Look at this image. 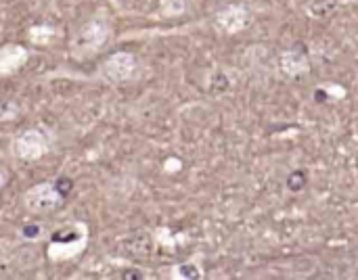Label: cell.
Returning <instances> with one entry per match:
<instances>
[{
    "instance_id": "cell-1",
    "label": "cell",
    "mask_w": 358,
    "mask_h": 280,
    "mask_svg": "<svg viewBox=\"0 0 358 280\" xmlns=\"http://www.w3.org/2000/svg\"><path fill=\"white\" fill-rule=\"evenodd\" d=\"M113 25L105 13H94L84 23H80L69 38V57L73 61H90L96 57L111 40Z\"/></svg>"
},
{
    "instance_id": "cell-2",
    "label": "cell",
    "mask_w": 358,
    "mask_h": 280,
    "mask_svg": "<svg viewBox=\"0 0 358 280\" xmlns=\"http://www.w3.org/2000/svg\"><path fill=\"white\" fill-rule=\"evenodd\" d=\"M90 230L84 222H67L57 226L46 237V258L52 264L69 262L82 256L88 247Z\"/></svg>"
},
{
    "instance_id": "cell-3",
    "label": "cell",
    "mask_w": 358,
    "mask_h": 280,
    "mask_svg": "<svg viewBox=\"0 0 358 280\" xmlns=\"http://www.w3.org/2000/svg\"><path fill=\"white\" fill-rule=\"evenodd\" d=\"M55 149V136L44 126H27L15 132L10 138V155L23 163H36L50 155Z\"/></svg>"
},
{
    "instance_id": "cell-4",
    "label": "cell",
    "mask_w": 358,
    "mask_h": 280,
    "mask_svg": "<svg viewBox=\"0 0 358 280\" xmlns=\"http://www.w3.org/2000/svg\"><path fill=\"white\" fill-rule=\"evenodd\" d=\"M67 191H69V186L63 189V180L38 182L23 193V197H21L23 209L29 216H50L65 205Z\"/></svg>"
},
{
    "instance_id": "cell-5",
    "label": "cell",
    "mask_w": 358,
    "mask_h": 280,
    "mask_svg": "<svg viewBox=\"0 0 358 280\" xmlns=\"http://www.w3.org/2000/svg\"><path fill=\"white\" fill-rule=\"evenodd\" d=\"M136 67H138L136 57H134L132 52L122 50V52L109 54V57L99 65L94 78H96L99 82L107 84V86H122V84H126V82H130V80L134 78Z\"/></svg>"
},
{
    "instance_id": "cell-6",
    "label": "cell",
    "mask_w": 358,
    "mask_h": 280,
    "mask_svg": "<svg viewBox=\"0 0 358 280\" xmlns=\"http://www.w3.org/2000/svg\"><path fill=\"white\" fill-rule=\"evenodd\" d=\"M29 59H31V52L23 44L0 46V78H8V75L21 71Z\"/></svg>"
},
{
    "instance_id": "cell-7",
    "label": "cell",
    "mask_w": 358,
    "mask_h": 280,
    "mask_svg": "<svg viewBox=\"0 0 358 280\" xmlns=\"http://www.w3.org/2000/svg\"><path fill=\"white\" fill-rule=\"evenodd\" d=\"M25 113V105L19 98H0V124L17 121Z\"/></svg>"
},
{
    "instance_id": "cell-8",
    "label": "cell",
    "mask_w": 358,
    "mask_h": 280,
    "mask_svg": "<svg viewBox=\"0 0 358 280\" xmlns=\"http://www.w3.org/2000/svg\"><path fill=\"white\" fill-rule=\"evenodd\" d=\"M27 38L31 40V44L44 46V44H50V42L57 38V29H55L52 25L38 23V25H31V27H29V31H27Z\"/></svg>"
},
{
    "instance_id": "cell-9",
    "label": "cell",
    "mask_w": 358,
    "mask_h": 280,
    "mask_svg": "<svg viewBox=\"0 0 358 280\" xmlns=\"http://www.w3.org/2000/svg\"><path fill=\"white\" fill-rule=\"evenodd\" d=\"M50 230H46L44 224L40 222H27L19 228V239L25 243H38V241H46Z\"/></svg>"
},
{
    "instance_id": "cell-10",
    "label": "cell",
    "mask_w": 358,
    "mask_h": 280,
    "mask_svg": "<svg viewBox=\"0 0 358 280\" xmlns=\"http://www.w3.org/2000/svg\"><path fill=\"white\" fill-rule=\"evenodd\" d=\"M6 182H8V174H6V170H4V168H0V193L4 191Z\"/></svg>"
}]
</instances>
